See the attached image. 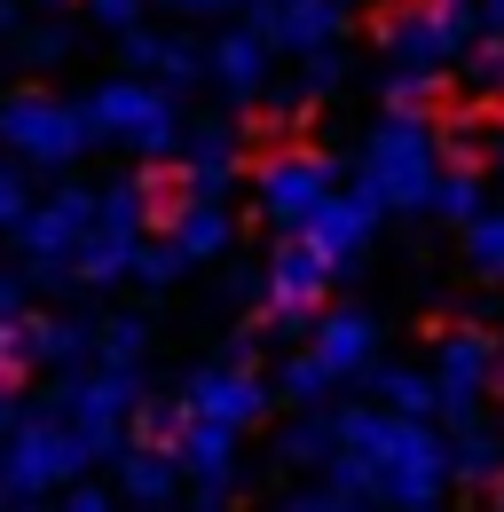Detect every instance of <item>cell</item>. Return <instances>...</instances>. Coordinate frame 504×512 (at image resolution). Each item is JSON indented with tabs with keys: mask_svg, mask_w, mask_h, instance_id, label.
I'll return each mask as SVG.
<instances>
[{
	"mask_svg": "<svg viewBox=\"0 0 504 512\" xmlns=\"http://www.w3.org/2000/svg\"><path fill=\"white\" fill-rule=\"evenodd\" d=\"M331 434H339V449H331L323 481H339L386 512H441V489H449L441 426L378 410V402H347V410H331Z\"/></svg>",
	"mask_w": 504,
	"mask_h": 512,
	"instance_id": "1",
	"label": "cell"
},
{
	"mask_svg": "<svg viewBox=\"0 0 504 512\" xmlns=\"http://www.w3.org/2000/svg\"><path fill=\"white\" fill-rule=\"evenodd\" d=\"M434 174H441V142L426 111H378L363 134V166L355 190L371 197L378 213H426L434 205Z\"/></svg>",
	"mask_w": 504,
	"mask_h": 512,
	"instance_id": "2",
	"label": "cell"
},
{
	"mask_svg": "<svg viewBox=\"0 0 504 512\" xmlns=\"http://www.w3.org/2000/svg\"><path fill=\"white\" fill-rule=\"evenodd\" d=\"M79 111H87V134H95V142H119L142 166H166V158L182 150V127H189L182 87H158V79H142V71L95 79V87L79 95Z\"/></svg>",
	"mask_w": 504,
	"mask_h": 512,
	"instance_id": "3",
	"label": "cell"
},
{
	"mask_svg": "<svg viewBox=\"0 0 504 512\" xmlns=\"http://www.w3.org/2000/svg\"><path fill=\"white\" fill-rule=\"evenodd\" d=\"M87 465H95V449H87V434L63 418L56 394L32 402V410H16V434L0 442V512L24 505V497H48L63 481H79Z\"/></svg>",
	"mask_w": 504,
	"mask_h": 512,
	"instance_id": "4",
	"label": "cell"
},
{
	"mask_svg": "<svg viewBox=\"0 0 504 512\" xmlns=\"http://www.w3.org/2000/svg\"><path fill=\"white\" fill-rule=\"evenodd\" d=\"M87 229H95V190L87 182H56L48 197H32L24 221L8 229L16 253H24V284H40V292L71 284V253L87 245Z\"/></svg>",
	"mask_w": 504,
	"mask_h": 512,
	"instance_id": "5",
	"label": "cell"
},
{
	"mask_svg": "<svg viewBox=\"0 0 504 512\" xmlns=\"http://www.w3.org/2000/svg\"><path fill=\"white\" fill-rule=\"evenodd\" d=\"M0 150L24 158V166H40V174H63V166H79L95 150V134H87L79 103L40 95V87H16V95H0Z\"/></svg>",
	"mask_w": 504,
	"mask_h": 512,
	"instance_id": "6",
	"label": "cell"
},
{
	"mask_svg": "<svg viewBox=\"0 0 504 512\" xmlns=\"http://www.w3.org/2000/svg\"><path fill=\"white\" fill-rule=\"evenodd\" d=\"M56 402H63V418L87 434L95 465H111L126 449V418L142 402V363H79V371L56 379Z\"/></svg>",
	"mask_w": 504,
	"mask_h": 512,
	"instance_id": "7",
	"label": "cell"
},
{
	"mask_svg": "<svg viewBox=\"0 0 504 512\" xmlns=\"http://www.w3.org/2000/svg\"><path fill=\"white\" fill-rule=\"evenodd\" d=\"M434 418H449V426H465V418H481V394L497 386L504 371V339L497 331H481V323H457V331H441L434 339Z\"/></svg>",
	"mask_w": 504,
	"mask_h": 512,
	"instance_id": "8",
	"label": "cell"
},
{
	"mask_svg": "<svg viewBox=\"0 0 504 512\" xmlns=\"http://www.w3.org/2000/svg\"><path fill=\"white\" fill-rule=\"evenodd\" d=\"M323 292H331V260L315 253L308 237H284L268 268H260V331H276V339H300L323 308Z\"/></svg>",
	"mask_w": 504,
	"mask_h": 512,
	"instance_id": "9",
	"label": "cell"
},
{
	"mask_svg": "<svg viewBox=\"0 0 504 512\" xmlns=\"http://www.w3.org/2000/svg\"><path fill=\"white\" fill-rule=\"evenodd\" d=\"M331 190H339V158H323V150H276V158H260V166H252L260 221H268V229H284V237H300V229H308V213Z\"/></svg>",
	"mask_w": 504,
	"mask_h": 512,
	"instance_id": "10",
	"label": "cell"
},
{
	"mask_svg": "<svg viewBox=\"0 0 504 512\" xmlns=\"http://www.w3.org/2000/svg\"><path fill=\"white\" fill-rule=\"evenodd\" d=\"M174 402H182V418H213V426H260L268 410H276V386L260 379V371H237V363H221V355H205L182 386H174Z\"/></svg>",
	"mask_w": 504,
	"mask_h": 512,
	"instance_id": "11",
	"label": "cell"
},
{
	"mask_svg": "<svg viewBox=\"0 0 504 512\" xmlns=\"http://www.w3.org/2000/svg\"><path fill=\"white\" fill-rule=\"evenodd\" d=\"M174 158H182V174H174L182 197H221L229 205V190L245 182V127L237 119H189Z\"/></svg>",
	"mask_w": 504,
	"mask_h": 512,
	"instance_id": "12",
	"label": "cell"
},
{
	"mask_svg": "<svg viewBox=\"0 0 504 512\" xmlns=\"http://www.w3.org/2000/svg\"><path fill=\"white\" fill-rule=\"evenodd\" d=\"M347 24H355V0H276L260 8L252 32L268 40V56H315V48H339Z\"/></svg>",
	"mask_w": 504,
	"mask_h": 512,
	"instance_id": "13",
	"label": "cell"
},
{
	"mask_svg": "<svg viewBox=\"0 0 504 512\" xmlns=\"http://www.w3.org/2000/svg\"><path fill=\"white\" fill-rule=\"evenodd\" d=\"M237 457H245V434L237 426H213V418H182L174 434V465L197 497H229L237 489Z\"/></svg>",
	"mask_w": 504,
	"mask_h": 512,
	"instance_id": "14",
	"label": "cell"
},
{
	"mask_svg": "<svg viewBox=\"0 0 504 512\" xmlns=\"http://www.w3.org/2000/svg\"><path fill=\"white\" fill-rule=\"evenodd\" d=\"M308 355L331 371V386L363 379L378 363V316H363V308H315L308 323Z\"/></svg>",
	"mask_w": 504,
	"mask_h": 512,
	"instance_id": "15",
	"label": "cell"
},
{
	"mask_svg": "<svg viewBox=\"0 0 504 512\" xmlns=\"http://www.w3.org/2000/svg\"><path fill=\"white\" fill-rule=\"evenodd\" d=\"M300 237H308L315 253L331 260V276H339V268H355V260L371 253V237H378V205H371L363 190H347V197L331 190V197H323V205L308 213V229H300Z\"/></svg>",
	"mask_w": 504,
	"mask_h": 512,
	"instance_id": "16",
	"label": "cell"
},
{
	"mask_svg": "<svg viewBox=\"0 0 504 512\" xmlns=\"http://www.w3.org/2000/svg\"><path fill=\"white\" fill-rule=\"evenodd\" d=\"M268 40L252 32V24H237V32H221V40H205V79L221 87V103H260L268 95Z\"/></svg>",
	"mask_w": 504,
	"mask_h": 512,
	"instance_id": "17",
	"label": "cell"
},
{
	"mask_svg": "<svg viewBox=\"0 0 504 512\" xmlns=\"http://www.w3.org/2000/svg\"><path fill=\"white\" fill-rule=\"evenodd\" d=\"M378 56H386V71H449L465 48L441 32L426 8H394V16L378 24Z\"/></svg>",
	"mask_w": 504,
	"mask_h": 512,
	"instance_id": "18",
	"label": "cell"
},
{
	"mask_svg": "<svg viewBox=\"0 0 504 512\" xmlns=\"http://www.w3.org/2000/svg\"><path fill=\"white\" fill-rule=\"evenodd\" d=\"M292 79L268 95V127H300L315 103H331V95H347V79H355V64L339 56V48H315V56H292Z\"/></svg>",
	"mask_w": 504,
	"mask_h": 512,
	"instance_id": "19",
	"label": "cell"
},
{
	"mask_svg": "<svg viewBox=\"0 0 504 512\" xmlns=\"http://www.w3.org/2000/svg\"><path fill=\"white\" fill-rule=\"evenodd\" d=\"M119 56H126V71H142V79H158V87L205 79V48H197L189 32H150V24H134V32H119Z\"/></svg>",
	"mask_w": 504,
	"mask_h": 512,
	"instance_id": "20",
	"label": "cell"
},
{
	"mask_svg": "<svg viewBox=\"0 0 504 512\" xmlns=\"http://www.w3.org/2000/svg\"><path fill=\"white\" fill-rule=\"evenodd\" d=\"M166 237H174V253L197 268V260H221L237 245V213L221 205V197H174L166 205Z\"/></svg>",
	"mask_w": 504,
	"mask_h": 512,
	"instance_id": "21",
	"label": "cell"
},
{
	"mask_svg": "<svg viewBox=\"0 0 504 512\" xmlns=\"http://www.w3.org/2000/svg\"><path fill=\"white\" fill-rule=\"evenodd\" d=\"M449 481H457V489H497L504 481V426L465 418V426L449 434Z\"/></svg>",
	"mask_w": 504,
	"mask_h": 512,
	"instance_id": "22",
	"label": "cell"
},
{
	"mask_svg": "<svg viewBox=\"0 0 504 512\" xmlns=\"http://www.w3.org/2000/svg\"><path fill=\"white\" fill-rule=\"evenodd\" d=\"M119 489L126 505H174V489H182V465H174V449H150V442H126L119 457Z\"/></svg>",
	"mask_w": 504,
	"mask_h": 512,
	"instance_id": "23",
	"label": "cell"
},
{
	"mask_svg": "<svg viewBox=\"0 0 504 512\" xmlns=\"http://www.w3.org/2000/svg\"><path fill=\"white\" fill-rule=\"evenodd\" d=\"M134 253H142V237H134V229H111V221H95V229H87V245L71 253V276H79V284H95V292H103V284H126Z\"/></svg>",
	"mask_w": 504,
	"mask_h": 512,
	"instance_id": "24",
	"label": "cell"
},
{
	"mask_svg": "<svg viewBox=\"0 0 504 512\" xmlns=\"http://www.w3.org/2000/svg\"><path fill=\"white\" fill-rule=\"evenodd\" d=\"M32 363L40 371H79V363H95V316H48L32 323Z\"/></svg>",
	"mask_w": 504,
	"mask_h": 512,
	"instance_id": "25",
	"label": "cell"
},
{
	"mask_svg": "<svg viewBox=\"0 0 504 512\" xmlns=\"http://www.w3.org/2000/svg\"><path fill=\"white\" fill-rule=\"evenodd\" d=\"M371 379V402L378 410H402V418H434V371H418V363H371L363 371Z\"/></svg>",
	"mask_w": 504,
	"mask_h": 512,
	"instance_id": "26",
	"label": "cell"
},
{
	"mask_svg": "<svg viewBox=\"0 0 504 512\" xmlns=\"http://www.w3.org/2000/svg\"><path fill=\"white\" fill-rule=\"evenodd\" d=\"M331 449H339L331 410H300V418L276 434V473H323V465H331Z\"/></svg>",
	"mask_w": 504,
	"mask_h": 512,
	"instance_id": "27",
	"label": "cell"
},
{
	"mask_svg": "<svg viewBox=\"0 0 504 512\" xmlns=\"http://www.w3.org/2000/svg\"><path fill=\"white\" fill-rule=\"evenodd\" d=\"M481 205H489V190H481V174H473V166H441V174H434V205H426V213H441V221H457V229H465Z\"/></svg>",
	"mask_w": 504,
	"mask_h": 512,
	"instance_id": "28",
	"label": "cell"
},
{
	"mask_svg": "<svg viewBox=\"0 0 504 512\" xmlns=\"http://www.w3.org/2000/svg\"><path fill=\"white\" fill-rule=\"evenodd\" d=\"M465 260H473V276H481V284H504V213L481 205V213L465 221Z\"/></svg>",
	"mask_w": 504,
	"mask_h": 512,
	"instance_id": "29",
	"label": "cell"
},
{
	"mask_svg": "<svg viewBox=\"0 0 504 512\" xmlns=\"http://www.w3.org/2000/svg\"><path fill=\"white\" fill-rule=\"evenodd\" d=\"M150 355V316H103L95 323V363H142Z\"/></svg>",
	"mask_w": 504,
	"mask_h": 512,
	"instance_id": "30",
	"label": "cell"
},
{
	"mask_svg": "<svg viewBox=\"0 0 504 512\" xmlns=\"http://www.w3.org/2000/svg\"><path fill=\"white\" fill-rule=\"evenodd\" d=\"M276 394H284L292 410H315V402L331 394V371H323L315 355H284V363H276Z\"/></svg>",
	"mask_w": 504,
	"mask_h": 512,
	"instance_id": "31",
	"label": "cell"
},
{
	"mask_svg": "<svg viewBox=\"0 0 504 512\" xmlns=\"http://www.w3.org/2000/svg\"><path fill=\"white\" fill-rule=\"evenodd\" d=\"M126 276H134L142 292H166V284H182V276H189V260L174 253V237H158V245L142 237V253H134V268H126Z\"/></svg>",
	"mask_w": 504,
	"mask_h": 512,
	"instance_id": "32",
	"label": "cell"
},
{
	"mask_svg": "<svg viewBox=\"0 0 504 512\" xmlns=\"http://www.w3.org/2000/svg\"><path fill=\"white\" fill-rule=\"evenodd\" d=\"M16 64H32V71L71 64V32H63V24H24V32H16Z\"/></svg>",
	"mask_w": 504,
	"mask_h": 512,
	"instance_id": "33",
	"label": "cell"
},
{
	"mask_svg": "<svg viewBox=\"0 0 504 512\" xmlns=\"http://www.w3.org/2000/svg\"><path fill=\"white\" fill-rule=\"evenodd\" d=\"M378 95H386V111H434L441 71H386V79H378Z\"/></svg>",
	"mask_w": 504,
	"mask_h": 512,
	"instance_id": "34",
	"label": "cell"
},
{
	"mask_svg": "<svg viewBox=\"0 0 504 512\" xmlns=\"http://www.w3.org/2000/svg\"><path fill=\"white\" fill-rule=\"evenodd\" d=\"M134 426H142V442H150V449H174V434H182V402H174V394H166V402L142 394V402H134Z\"/></svg>",
	"mask_w": 504,
	"mask_h": 512,
	"instance_id": "35",
	"label": "cell"
},
{
	"mask_svg": "<svg viewBox=\"0 0 504 512\" xmlns=\"http://www.w3.org/2000/svg\"><path fill=\"white\" fill-rule=\"evenodd\" d=\"M24 205H32V166L0 150V229H16V221H24Z\"/></svg>",
	"mask_w": 504,
	"mask_h": 512,
	"instance_id": "36",
	"label": "cell"
},
{
	"mask_svg": "<svg viewBox=\"0 0 504 512\" xmlns=\"http://www.w3.org/2000/svg\"><path fill=\"white\" fill-rule=\"evenodd\" d=\"M284 512H378L371 497H355V489H339V481H323V489H292V505Z\"/></svg>",
	"mask_w": 504,
	"mask_h": 512,
	"instance_id": "37",
	"label": "cell"
},
{
	"mask_svg": "<svg viewBox=\"0 0 504 512\" xmlns=\"http://www.w3.org/2000/svg\"><path fill=\"white\" fill-rule=\"evenodd\" d=\"M24 371H32V316L0 323V386H16Z\"/></svg>",
	"mask_w": 504,
	"mask_h": 512,
	"instance_id": "38",
	"label": "cell"
},
{
	"mask_svg": "<svg viewBox=\"0 0 504 512\" xmlns=\"http://www.w3.org/2000/svg\"><path fill=\"white\" fill-rule=\"evenodd\" d=\"M32 316V284H24V268H0V323H24Z\"/></svg>",
	"mask_w": 504,
	"mask_h": 512,
	"instance_id": "39",
	"label": "cell"
},
{
	"mask_svg": "<svg viewBox=\"0 0 504 512\" xmlns=\"http://www.w3.org/2000/svg\"><path fill=\"white\" fill-rule=\"evenodd\" d=\"M87 8H95V24H103V32H134L150 0H87Z\"/></svg>",
	"mask_w": 504,
	"mask_h": 512,
	"instance_id": "40",
	"label": "cell"
},
{
	"mask_svg": "<svg viewBox=\"0 0 504 512\" xmlns=\"http://www.w3.org/2000/svg\"><path fill=\"white\" fill-rule=\"evenodd\" d=\"M221 363L252 371V363H260V331H229V339H221Z\"/></svg>",
	"mask_w": 504,
	"mask_h": 512,
	"instance_id": "41",
	"label": "cell"
},
{
	"mask_svg": "<svg viewBox=\"0 0 504 512\" xmlns=\"http://www.w3.org/2000/svg\"><path fill=\"white\" fill-rule=\"evenodd\" d=\"M63 512H119V505H111V489H71L63 481Z\"/></svg>",
	"mask_w": 504,
	"mask_h": 512,
	"instance_id": "42",
	"label": "cell"
},
{
	"mask_svg": "<svg viewBox=\"0 0 504 512\" xmlns=\"http://www.w3.org/2000/svg\"><path fill=\"white\" fill-rule=\"evenodd\" d=\"M16 410H24V402H16V386H0V442L16 434Z\"/></svg>",
	"mask_w": 504,
	"mask_h": 512,
	"instance_id": "43",
	"label": "cell"
},
{
	"mask_svg": "<svg viewBox=\"0 0 504 512\" xmlns=\"http://www.w3.org/2000/svg\"><path fill=\"white\" fill-rule=\"evenodd\" d=\"M174 8H182V16H229L237 0H174Z\"/></svg>",
	"mask_w": 504,
	"mask_h": 512,
	"instance_id": "44",
	"label": "cell"
},
{
	"mask_svg": "<svg viewBox=\"0 0 504 512\" xmlns=\"http://www.w3.org/2000/svg\"><path fill=\"white\" fill-rule=\"evenodd\" d=\"M24 32V16H16V0H0V40H16Z\"/></svg>",
	"mask_w": 504,
	"mask_h": 512,
	"instance_id": "45",
	"label": "cell"
},
{
	"mask_svg": "<svg viewBox=\"0 0 504 512\" xmlns=\"http://www.w3.org/2000/svg\"><path fill=\"white\" fill-rule=\"evenodd\" d=\"M189 512H229V497H197V505H189Z\"/></svg>",
	"mask_w": 504,
	"mask_h": 512,
	"instance_id": "46",
	"label": "cell"
},
{
	"mask_svg": "<svg viewBox=\"0 0 504 512\" xmlns=\"http://www.w3.org/2000/svg\"><path fill=\"white\" fill-rule=\"evenodd\" d=\"M489 512H504V481H497V489H489Z\"/></svg>",
	"mask_w": 504,
	"mask_h": 512,
	"instance_id": "47",
	"label": "cell"
},
{
	"mask_svg": "<svg viewBox=\"0 0 504 512\" xmlns=\"http://www.w3.org/2000/svg\"><path fill=\"white\" fill-rule=\"evenodd\" d=\"M8 512H40V497H24V505H8Z\"/></svg>",
	"mask_w": 504,
	"mask_h": 512,
	"instance_id": "48",
	"label": "cell"
},
{
	"mask_svg": "<svg viewBox=\"0 0 504 512\" xmlns=\"http://www.w3.org/2000/svg\"><path fill=\"white\" fill-rule=\"evenodd\" d=\"M260 8H276V0H252V16H260Z\"/></svg>",
	"mask_w": 504,
	"mask_h": 512,
	"instance_id": "49",
	"label": "cell"
},
{
	"mask_svg": "<svg viewBox=\"0 0 504 512\" xmlns=\"http://www.w3.org/2000/svg\"><path fill=\"white\" fill-rule=\"evenodd\" d=\"M134 512H166V505H134Z\"/></svg>",
	"mask_w": 504,
	"mask_h": 512,
	"instance_id": "50",
	"label": "cell"
}]
</instances>
